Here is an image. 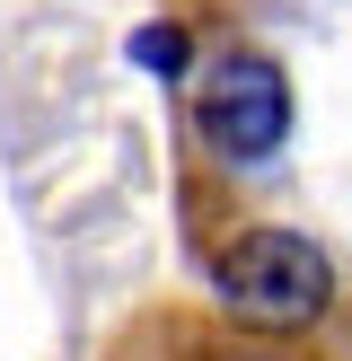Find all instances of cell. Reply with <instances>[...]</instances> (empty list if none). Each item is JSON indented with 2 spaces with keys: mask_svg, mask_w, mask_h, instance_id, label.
<instances>
[{
  "mask_svg": "<svg viewBox=\"0 0 352 361\" xmlns=\"http://www.w3.org/2000/svg\"><path fill=\"white\" fill-rule=\"evenodd\" d=\"M326 291H334V274L317 256V238H299V229H246L220 256V300L246 326H308L326 309Z\"/></svg>",
  "mask_w": 352,
  "mask_h": 361,
  "instance_id": "cell-1",
  "label": "cell"
},
{
  "mask_svg": "<svg viewBox=\"0 0 352 361\" xmlns=\"http://www.w3.org/2000/svg\"><path fill=\"white\" fill-rule=\"evenodd\" d=\"M194 133L220 159H264L282 133H291V80H282L273 53H220L194 88Z\"/></svg>",
  "mask_w": 352,
  "mask_h": 361,
  "instance_id": "cell-2",
  "label": "cell"
},
{
  "mask_svg": "<svg viewBox=\"0 0 352 361\" xmlns=\"http://www.w3.org/2000/svg\"><path fill=\"white\" fill-rule=\"evenodd\" d=\"M132 62L141 71H176V62H185V27H141L132 35Z\"/></svg>",
  "mask_w": 352,
  "mask_h": 361,
  "instance_id": "cell-3",
  "label": "cell"
}]
</instances>
